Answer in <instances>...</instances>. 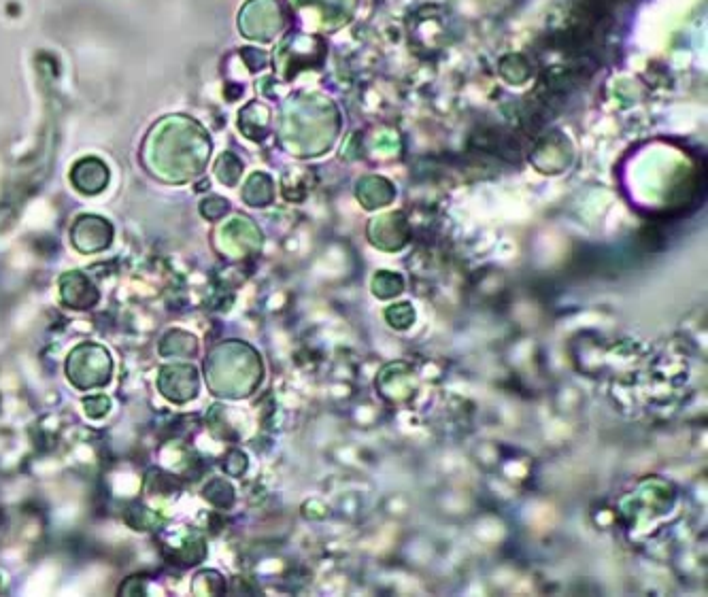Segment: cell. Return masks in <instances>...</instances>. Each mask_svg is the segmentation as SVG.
Returning a JSON list of instances; mask_svg holds the SVG:
<instances>
[{"instance_id": "obj_9", "label": "cell", "mask_w": 708, "mask_h": 597, "mask_svg": "<svg viewBox=\"0 0 708 597\" xmlns=\"http://www.w3.org/2000/svg\"><path fill=\"white\" fill-rule=\"evenodd\" d=\"M202 496L215 506H228L232 502V487L222 479H215L205 487Z\"/></svg>"}, {"instance_id": "obj_3", "label": "cell", "mask_w": 708, "mask_h": 597, "mask_svg": "<svg viewBox=\"0 0 708 597\" xmlns=\"http://www.w3.org/2000/svg\"><path fill=\"white\" fill-rule=\"evenodd\" d=\"M66 379L79 391L103 389L111 383V353L98 343H81L66 357Z\"/></svg>"}, {"instance_id": "obj_1", "label": "cell", "mask_w": 708, "mask_h": 597, "mask_svg": "<svg viewBox=\"0 0 708 597\" xmlns=\"http://www.w3.org/2000/svg\"><path fill=\"white\" fill-rule=\"evenodd\" d=\"M211 139L198 122L185 115L162 117L151 126L141 149L143 166L166 183H188L205 170Z\"/></svg>"}, {"instance_id": "obj_4", "label": "cell", "mask_w": 708, "mask_h": 597, "mask_svg": "<svg viewBox=\"0 0 708 597\" xmlns=\"http://www.w3.org/2000/svg\"><path fill=\"white\" fill-rule=\"evenodd\" d=\"M160 394L173 404H188L200 391V377L196 366L190 362H173L160 368L158 374Z\"/></svg>"}, {"instance_id": "obj_8", "label": "cell", "mask_w": 708, "mask_h": 597, "mask_svg": "<svg viewBox=\"0 0 708 597\" xmlns=\"http://www.w3.org/2000/svg\"><path fill=\"white\" fill-rule=\"evenodd\" d=\"M162 357H173V360H192L198 353V340L185 330L166 332L158 347Z\"/></svg>"}, {"instance_id": "obj_6", "label": "cell", "mask_w": 708, "mask_h": 597, "mask_svg": "<svg viewBox=\"0 0 708 597\" xmlns=\"http://www.w3.org/2000/svg\"><path fill=\"white\" fill-rule=\"evenodd\" d=\"M58 289L60 302L71 311H90L100 300L96 285L81 270L64 272L58 281Z\"/></svg>"}, {"instance_id": "obj_5", "label": "cell", "mask_w": 708, "mask_h": 597, "mask_svg": "<svg viewBox=\"0 0 708 597\" xmlns=\"http://www.w3.org/2000/svg\"><path fill=\"white\" fill-rule=\"evenodd\" d=\"M71 245L79 253H98L111 247L113 226L105 217L98 215H79L71 226Z\"/></svg>"}, {"instance_id": "obj_2", "label": "cell", "mask_w": 708, "mask_h": 597, "mask_svg": "<svg viewBox=\"0 0 708 597\" xmlns=\"http://www.w3.org/2000/svg\"><path fill=\"white\" fill-rule=\"evenodd\" d=\"M254 353L249 347L239 343H222L211 349L205 360V381L215 396L224 398H241L247 396L249 385L243 377H239V368L254 366Z\"/></svg>"}, {"instance_id": "obj_7", "label": "cell", "mask_w": 708, "mask_h": 597, "mask_svg": "<svg viewBox=\"0 0 708 597\" xmlns=\"http://www.w3.org/2000/svg\"><path fill=\"white\" fill-rule=\"evenodd\" d=\"M71 183L86 196L100 194L109 185V168L98 158H81L71 170Z\"/></svg>"}, {"instance_id": "obj_10", "label": "cell", "mask_w": 708, "mask_h": 597, "mask_svg": "<svg viewBox=\"0 0 708 597\" xmlns=\"http://www.w3.org/2000/svg\"><path fill=\"white\" fill-rule=\"evenodd\" d=\"M83 411L90 419H103L111 411V400L105 394L83 398Z\"/></svg>"}, {"instance_id": "obj_11", "label": "cell", "mask_w": 708, "mask_h": 597, "mask_svg": "<svg viewBox=\"0 0 708 597\" xmlns=\"http://www.w3.org/2000/svg\"><path fill=\"white\" fill-rule=\"evenodd\" d=\"M228 211V202L222 200V198H209V200H202L200 204V213L202 217H207V219H219L224 213Z\"/></svg>"}]
</instances>
